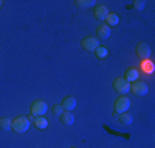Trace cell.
<instances>
[{"label": "cell", "mask_w": 155, "mask_h": 148, "mask_svg": "<svg viewBox=\"0 0 155 148\" xmlns=\"http://www.w3.org/2000/svg\"><path fill=\"white\" fill-rule=\"evenodd\" d=\"M129 107H130V101H129V97L120 95V97H117L116 102H114V112H116V115H120V114H124Z\"/></svg>", "instance_id": "cell-3"}, {"label": "cell", "mask_w": 155, "mask_h": 148, "mask_svg": "<svg viewBox=\"0 0 155 148\" xmlns=\"http://www.w3.org/2000/svg\"><path fill=\"white\" fill-rule=\"evenodd\" d=\"M31 122H33V125H35L38 130H45V128L48 127V120L45 117H33Z\"/></svg>", "instance_id": "cell-13"}, {"label": "cell", "mask_w": 155, "mask_h": 148, "mask_svg": "<svg viewBox=\"0 0 155 148\" xmlns=\"http://www.w3.org/2000/svg\"><path fill=\"white\" fill-rule=\"evenodd\" d=\"M143 71H147V72H152L153 71V63H150L149 59H143Z\"/></svg>", "instance_id": "cell-19"}, {"label": "cell", "mask_w": 155, "mask_h": 148, "mask_svg": "<svg viewBox=\"0 0 155 148\" xmlns=\"http://www.w3.org/2000/svg\"><path fill=\"white\" fill-rule=\"evenodd\" d=\"M0 5H2V2H0Z\"/></svg>", "instance_id": "cell-23"}, {"label": "cell", "mask_w": 155, "mask_h": 148, "mask_svg": "<svg viewBox=\"0 0 155 148\" xmlns=\"http://www.w3.org/2000/svg\"><path fill=\"white\" fill-rule=\"evenodd\" d=\"M60 118H61V124L63 125H68V127L74 124V115H73V112H66V110H64V112L60 115Z\"/></svg>", "instance_id": "cell-12"}, {"label": "cell", "mask_w": 155, "mask_h": 148, "mask_svg": "<svg viewBox=\"0 0 155 148\" xmlns=\"http://www.w3.org/2000/svg\"><path fill=\"white\" fill-rule=\"evenodd\" d=\"M0 130H3V132H8V130H12V120L10 118H0Z\"/></svg>", "instance_id": "cell-15"}, {"label": "cell", "mask_w": 155, "mask_h": 148, "mask_svg": "<svg viewBox=\"0 0 155 148\" xmlns=\"http://www.w3.org/2000/svg\"><path fill=\"white\" fill-rule=\"evenodd\" d=\"M76 5L79 7V8H91V7H94V0H76Z\"/></svg>", "instance_id": "cell-16"}, {"label": "cell", "mask_w": 155, "mask_h": 148, "mask_svg": "<svg viewBox=\"0 0 155 148\" xmlns=\"http://www.w3.org/2000/svg\"><path fill=\"white\" fill-rule=\"evenodd\" d=\"M135 53H137L139 58L149 59V56H150V46L147 43H139L137 48H135Z\"/></svg>", "instance_id": "cell-7"}, {"label": "cell", "mask_w": 155, "mask_h": 148, "mask_svg": "<svg viewBox=\"0 0 155 148\" xmlns=\"http://www.w3.org/2000/svg\"><path fill=\"white\" fill-rule=\"evenodd\" d=\"M30 110H31V117H45V114L48 110V105H46L45 101H40L38 99V101H35L31 104Z\"/></svg>", "instance_id": "cell-2"}, {"label": "cell", "mask_w": 155, "mask_h": 148, "mask_svg": "<svg viewBox=\"0 0 155 148\" xmlns=\"http://www.w3.org/2000/svg\"><path fill=\"white\" fill-rule=\"evenodd\" d=\"M110 36V28L107 25H101V27L97 28V40H107Z\"/></svg>", "instance_id": "cell-11"}, {"label": "cell", "mask_w": 155, "mask_h": 148, "mask_svg": "<svg viewBox=\"0 0 155 148\" xmlns=\"http://www.w3.org/2000/svg\"><path fill=\"white\" fill-rule=\"evenodd\" d=\"M124 79L127 81L129 84L130 82H135V81L139 79V71L135 68H130V69H127V71H125V76H124Z\"/></svg>", "instance_id": "cell-10"}, {"label": "cell", "mask_w": 155, "mask_h": 148, "mask_svg": "<svg viewBox=\"0 0 155 148\" xmlns=\"http://www.w3.org/2000/svg\"><path fill=\"white\" fill-rule=\"evenodd\" d=\"M119 122L122 125H130L132 122H134V118H132V115H129L127 112H124V114H120V115H119Z\"/></svg>", "instance_id": "cell-18"}, {"label": "cell", "mask_w": 155, "mask_h": 148, "mask_svg": "<svg viewBox=\"0 0 155 148\" xmlns=\"http://www.w3.org/2000/svg\"><path fill=\"white\" fill-rule=\"evenodd\" d=\"M134 8L135 10H143V8H145V2H143V0H135V2H134Z\"/></svg>", "instance_id": "cell-20"}, {"label": "cell", "mask_w": 155, "mask_h": 148, "mask_svg": "<svg viewBox=\"0 0 155 148\" xmlns=\"http://www.w3.org/2000/svg\"><path fill=\"white\" fill-rule=\"evenodd\" d=\"M109 15V10L106 5H96L94 7V17L97 20H106V17Z\"/></svg>", "instance_id": "cell-9"}, {"label": "cell", "mask_w": 155, "mask_h": 148, "mask_svg": "<svg viewBox=\"0 0 155 148\" xmlns=\"http://www.w3.org/2000/svg\"><path fill=\"white\" fill-rule=\"evenodd\" d=\"M76 99L73 97V95H66L64 99L61 101V107H63V110H66V112H71L73 109H76Z\"/></svg>", "instance_id": "cell-8"}, {"label": "cell", "mask_w": 155, "mask_h": 148, "mask_svg": "<svg viewBox=\"0 0 155 148\" xmlns=\"http://www.w3.org/2000/svg\"><path fill=\"white\" fill-rule=\"evenodd\" d=\"M51 110H53V115H58V117H60L61 114L64 112V110H63V107H61V105H53V109H51Z\"/></svg>", "instance_id": "cell-21"}, {"label": "cell", "mask_w": 155, "mask_h": 148, "mask_svg": "<svg viewBox=\"0 0 155 148\" xmlns=\"http://www.w3.org/2000/svg\"><path fill=\"white\" fill-rule=\"evenodd\" d=\"M119 23V15L117 13H109L107 17H106V25L110 28V27H116V25Z\"/></svg>", "instance_id": "cell-14"}, {"label": "cell", "mask_w": 155, "mask_h": 148, "mask_svg": "<svg viewBox=\"0 0 155 148\" xmlns=\"http://www.w3.org/2000/svg\"><path fill=\"white\" fill-rule=\"evenodd\" d=\"M30 125H31V122L28 120V117H17L12 120V128L17 133H25L30 128Z\"/></svg>", "instance_id": "cell-1"}, {"label": "cell", "mask_w": 155, "mask_h": 148, "mask_svg": "<svg viewBox=\"0 0 155 148\" xmlns=\"http://www.w3.org/2000/svg\"><path fill=\"white\" fill-rule=\"evenodd\" d=\"M130 89L135 95H139V97H143V95H147V92H149V86H147L145 82H140V81H135L130 86Z\"/></svg>", "instance_id": "cell-6"}, {"label": "cell", "mask_w": 155, "mask_h": 148, "mask_svg": "<svg viewBox=\"0 0 155 148\" xmlns=\"http://www.w3.org/2000/svg\"><path fill=\"white\" fill-rule=\"evenodd\" d=\"M94 53H96V56H97L99 59H106L109 56V51H107V48H106V46H99Z\"/></svg>", "instance_id": "cell-17"}, {"label": "cell", "mask_w": 155, "mask_h": 148, "mask_svg": "<svg viewBox=\"0 0 155 148\" xmlns=\"http://www.w3.org/2000/svg\"><path fill=\"white\" fill-rule=\"evenodd\" d=\"M114 91H116L117 94L124 95V94H127V92L130 91V84H129L124 77H117V79L114 81Z\"/></svg>", "instance_id": "cell-4"}, {"label": "cell", "mask_w": 155, "mask_h": 148, "mask_svg": "<svg viewBox=\"0 0 155 148\" xmlns=\"http://www.w3.org/2000/svg\"><path fill=\"white\" fill-rule=\"evenodd\" d=\"M71 148H78V146H71Z\"/></svg>", "instance_id": "cell-22"}, {"label": "cell", "mask_w": 155, "mask_h": 148, "mask_svg": "<svg viewBox=\"0 0 155 148\" xmlns=\"http://www.w3.org/2000/svg\"><path fill=\"white\" fill-rule=\"evenodd\" d=\"M81 44H83L84 50H86V51H91V53H93V51H96L99 46H101V44H99V40L96 38V36H86Z\"/></svg>", "instance_id": "cell-5"}]
</instances>
